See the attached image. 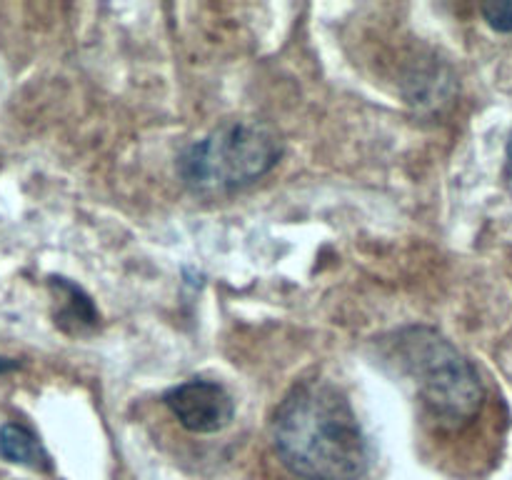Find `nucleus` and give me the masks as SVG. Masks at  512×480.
Wrapping results in <instances>:
<instances>
[{"mask_svg": "<svg viewBox=\"0 0 512 480\" xmlns=\"http://www.w3.org/2000/svg\"><path fill=\"white\" fill-rule=\"evenodd\" d=\"M508 158H510V163H512V135H510V140H508Z\"/></svg>", "mask_w": 512, "mask_h": 480, "instance_id": "9", "label": "nucleus"}, {"mask_svg": "<svg viewBox=\"0 0 512 480\" xmlns=\"http://www.w3.org/2000/svg\"><path fill=\"white\" fill-rule=\"evenodd\" d=\"M163 403L185 430L198 435L220 433L235 418L233 395L213 380H185L163 395Z\"/></svg>", "mask_w": 512, "mask_h": 480, "instance_id": "4", "label": "nucleus"}, {"mask_svg": "<svg viewBox=\"0 0 512 480\" xmlns=\"http://www.w3.org/2000/svg\"><path fill=\"white\" fill-rule=\"evenodd\" d=\"M15 368H20L18 360H10V358H3V355H0V373H10V370H15Z\"/></svg>", "mask_w": 512, "mask_h": 480, "instance_id": "8", "label": "nucleus"}, {"mask_svg": "<svg viewBox=\"0 0 512 480\" xmlns=\"http://www.w3.org/2000/svg\"><path fill=\"white\" fill-rule=\"evenodd\" d=\"M485 23L498 33H512V0H503V3H485L480 8Z\"/></svg>", "mask_w": 512, "mask_h": 480, "instance_id": "7", "label": "nucleus"}, {"mask_svg": "<svg viewBox=\"0 0 512 480\" xmlns=\"http://www.w3.org/2000/svg\"><path fill=\"white\" fill-rule=\"evenodd\" d=\"M280 463L303 480H360L370 445L348 395L330 380H300L273 415Z\"/></svg>", "mask_w": 512, "mask_h": 480, "instance_id": "1", "label": "nucleus"}, {"mask_svg": "<svg viewBox=\"0 0 512 480\" xmlns=\"http://www.w3.org/2000/svg\"><path fill=\"white\" fill-rule=\"evenodd\" d=\"M280 155L283 143L268 123L235 118L190 145L180 155L178 173L195 193H230L268 175Z\"/></svg>", "mask_w": 512, "mask_h": 480, "instance_id": "3", "label": "nucleus"}, {"mask_svg": "<svg viewBox=\"0 0 512 480\" xmlns=\"http://www.w3.org/2000/svg\"><path fill=\"white\" fill-rule=\"evenodd\" d=\"M0 458L30 470H43V473L53 468L48 450L43 448L38 435L20 423L0 425Z\"/></svg>", "mask_w": 512, "mask_h": 480, "instance_id": "6", "label": "nucleus"}, {"mask_svg": "<svg viewBox=\"0 0 512 480\" xmlns=\"http://www.w3.org/2000/svg\"><path fill=\"white\" fill-rule=\"evenodd\" d=\"M50 288L60 300L58 310H55V323L65 333H85V330H93L98 325V310L80 285H75L68 278H50Z\"/></svg>", "mask_w": 512, "mask_h": 480, "instance_id": "5", "label": "nucleus"}, {"mask_svg": "<svg viewBox=\"0 0 512 480\" xmlns=\"http://www.w3.org/2000/svg\"><path fill=\"white\" fill-rule=\"evenodd\" d=\"M393 350L435 420L460 428L478 415L485 400L483 380L445 335L428 325H410L395 335Z\"/></svg>", "mask_w": 512, "mask_h": 480, "instance_id": "2", "label": "nucleus"}]
</instances>
